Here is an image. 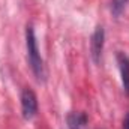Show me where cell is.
I'll return each mask as SVG.
<instances>
[{
    "label": "cell",
    "instance_id": "6da1fadb",
    "mask_svg": "<svg viewBox=\"0 0 129 129\" xmlns=\"http://www.w3.org/2000/svg\"><path fill=\"white\" fill-rule=\"evenodd\" d=\"M26 48H27L29 63H30V68H32L35 77L39 81H44L45 75H47L45 74V64H44V60L41 57V53L38 48V41H36L35 30H33L32 26L26 27Z\"/></svg>",
    "mask_w": 129,
    "mask_h": 129
},
{
    "label": "cell",
    "instance_id": "7a4b0ae2",
    "mask_svg": "<svg viewBox=\"0 0 129 129\" xmlns=\"http://www.w3.org/2000/svg\"><path fill=\"white\" fill-rule=\"evenodd\" d=\"M21 111L26 120H30L38 113V98L32 89H24L21 93Z\"/></svg>",
    "mask_w": 129,
    "mask_h": 129
},
{
    "label": "cell",
    "instance_id": "3957f363",
    "mask_svg": "<svg viewBox=\"0 0 129 129\" xmlns=\"http://www.w3.org/2000/svg\"><path fill=\"white\" fill-rule=\"evenodd\" d=\"M104 42H105L104 27L98 26L93 35H92V41H90V53H92V59H93L95 63H98L101 60V56H102V51H104Z\"/></svg>",
    "mask_w": 129,
    "mask_h": 129
},
{
    "label": "cell",
    "instance_id": "277c9868",
    "mask_svg": "<svg viewBox=\"0 0 129 129\" xmlns=\"http://www.w3.org/2000/svg\"><path fill=\"white\" fill-rule=\"evenodd\" d=\"M117 64L120 69L123 90L129 95V57L125 53H117Z\"/></svg>",
    "mask_w": 129,
    "mask_h": 129
},
{
    "label": "cell",
    "instance_id": "5b68a950",
    "mask_svg": "<svg viewBox=\"0 0 129 129\" xmlns=\"http://www.w3.org/2000/svg\"><path fill=\"white\" fill-rule=\"evenodd\" d=\"M86 123H87V117L83 113H72L68 116L69 129H84Z\"/></svg>",
    "mask_w": 129,
    "mask_h": 129
},
{
    "label": "cell",
    "instance_id": "8992f818",
    "mask_svg": "<svg viewBox=\"0 0 129 129\" xmlns=\"http://www.w3.org/2000/svg\"><path fill=\"white\" fill-rule=\"evenodd\" d=\"M128 5H129V0H111V3H110L111 14L114 17H120L125 12V9H126Z\"/></svg>",
    "mask_w": 129,
    "mask_h": 129
},
{
    "label": "cell",
    "instance_id": "52a82bcc",
    "mask_svg": "<svg viewBox=\"0 0 129 129\" xmlns=\"http://www.w3.org/2000/svg\"><path fill=\"white\" fill-rule=\"evenodd\" d=\"M123 129H129V116L126 117V120H125V126H123Z\"/></svg>",
    "mask_w": 129,
    "mask_h": 129
},
{
    "label": "cell",
    "instance_id": "ba28073f",
    "mask_svg": "<svg viewBox=\"0 0 129 129\" xmlns=\"http://www.w3.org/2000/svg\"><path fill=\"white\" fill-rule=\"evenodd\" d=\"M101 129H102V128H101Z\"/></svg>",
    "mask_w": 129,
    "mask_h": 129
}]
</instances>
